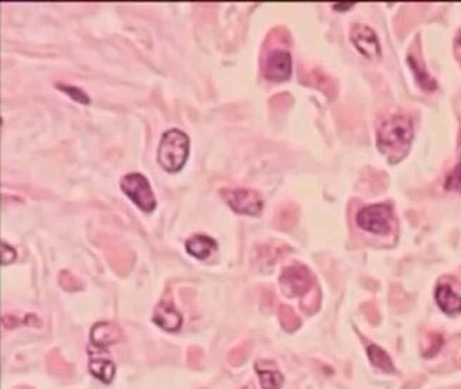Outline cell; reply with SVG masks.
<instances>
[{
  "instance_id": "7c38bea8",
  "label": "cell",
  "mask_w": 461,
  "mask_h": 389,
  "mask_svg": "<svg viewBox=\"0 0 461 389\" xmlns=\"http://www.w3.org/2000/svg\"><path fill=\"white\" fill-rule=\"evenodd\" d=\"M185 247H187V251L191 256H194V257H197L199 260H205L217 248V244H216V241L213 238H210L207 236L198 234V236L191 237L187 241Z\"/></svg>"
},
{
  "instance_id": "603a6c76",
  "label": "cell",
  "mask_w": 461,
  "mask_h": 389,
  "mask_svg": "<svg viewBox=\"0 0 461 389\" xmlns=\"http://www.w3.org/2000/svg\"><path fill=\"white\" fill-rule=\"evenodd\" d=\"M16 260V250H13L6 243H1V264L9 266Z\"/></svg>"
},
{
  "instance_id": "e0dca14e",
  "label": "cell",
  "mask_w": 461,
  "mask_h": 389,
  "mask_svg": "<svg viewBox=\"0 0 461 389\" xmlns=\"http://www.w3.org/2000/svg\"><path fill=\"white\" fill-rule=\"evenodd\" d=\"M252 350V344L249 341H244L243 344L234 347L232 351H229L227 354V361L232 367H240L246 363L249 354Z\"/></svg>"
},
{
  "instance_id": "52a82bcc",
  "label": "cell",
  "mask_w": 461,
  "mask_h": 389,
  "mask_svg": "<svg viewBox=\"0 0 461 389\" xmlns=\"http://www.w3.org/2000/svg\"><path fill=\"white\" fill-rule=\"evenodd\" d=\"M352 43L360 54L368 59H378L381 56V46L375 31L365 24H355L350 33Z\"/></svg>"
},
{
  "instance_id": "9c48e42d",
  "label": "cell",
  "mask_w": 461,
  "mask_h": 389,
  "mask_svg": "<svg viewBox=\"0 0 461 389\" xmlns=\"http://www.w3.org/2000/svg\"><path fill=\"white\" fill-rule=\"evenodd\" d=\"M153 320L155 325H158L167 332H177L182 326V316L175 309L172 300L168 298H164L161 303L155 308Z\"/></svg>"
},
{
  "instance_id": "7402d4cb",
  "label": "cell",
  "mask_w": 461,
  "mask_h": 389,
  "mask_svg": "<svg viewBox=\"0 0 461 389\" xmlns=\"http://www.w3.org/2000/svg\"><path fill=\"white\" fill-rule=\"evenodd\" d=\"M204 363V351L201 347H191L188 350V364L194 368H199Z\"/></svg>"
},
{
  "instance_id": "f1b7e54d",
  "label": "cell",
  "mask_w": 461,
  "mask_h": 389,
  "mask_svg": "<svg viewBox=\"0 0 461 389\" xmlns=\"http://www.w3.org/2000/svg\"><path fill=\"white\" fill-rule=\"evenodd\" d=\"M201 389H207V388H201Z\"/></svg>"
},
{
  "instance_id": "44dd1931",
  "label": "cell",
  "mask_w": 461,
  "mask_h": 389,
  "mask_svg": "<svg viewBox=\"0 0 461 389\" xmlns=\"http://www.w3.org/2000/svg\"><path fill=\"white\" fill-rule=\"evenodd\" d=\"M446 188L449 191H455L461 193V158L459 164L449 173L446 181Z\"/></svg>"
},
{
  "instance_id": "7a4b0ae2",
  "label": "cell",
  "mask_w": 461,
  "mask_h": 389,
  "mask_svg": "<svg viewBox=\"0 0 461 389\" xmlns=\"http://www.w3.org/2000/svg\"><path fill=\"white\" fill-rule=\"evenodd\" d=\"M189 156V137L179 128L167 130L159 141L158 163L167 172L175 173L185 166Z\"/></svg>"
},
{
  "instance_id": "d6986e66",
  "label": "cell",
  "mask_w": 461,
  "mask_h": 389,
  "mask_svg": "<svg viewBox=\"0 0 461 389\" xmlns=\"http://www.w3.org/2000/svg\"><path fill=\"white\" fill-rule=\"evenodd\" d=\"M56 88H58V89H61L62 92H65V94H66L69 98H72L74 101H76V102L82 103V105H89V102H91L89 96H88L82 89H79V88H76V86L65 85V84H56Z\"/></svg>"
},
{
  "instance_id": "ac0fdd59",
  "label": "cell",
  "mask_w": 461,
  "mask_h": 389,
  "mask_svg": "<svg viewBox=\"0 0 461 389\" xmlns=\"http://www.w3.org/2000/svg\"><path fill=\"white\" fill-rule=\"evenodd\" d=\"M410 64L415 72V76H416V81L419 82V85L423 88V89H435L436 88V82L433 81V78L422 69V66L417 64V61H415L413 58L410 56Z\"/></svg>"
},
{
  "instance_id": "3957f363",
  "label": "cell",
  "mask_w": 461,
  "mask_h": 389,
  "mask_svg": "<svg viewBox=\"0 0 461 389\" xmlns=\"http://www.w3.org/2000/svg\"><path fill=\"white\" fill-rule=\"evenodd\" d=\"M122 191L143 211L153 212L157 206L150 181L140 172H132L122 178Z\"/></svg>"
},
{
  "instance_id": "8fae6325",
  "label": "cell",
  "mask_w": 461,
  "mask_h": 389,
  "mask_svg": "<svg viewBox=\"0 0 461 389\" xmlns=\"http://www.w3.org/2000/svg\"><path fill=\"white\" fill-rule=\"evenodd\" d=\"M122 338V330L117 325L110 322H99L92 328L91 340L96 345H110Z\"/></svg>"
},
{
  "instance_id": "d4e9b609",
  "label": "cell",
  "mask_w": 461,
  "mask_h": 389,
  "mask_svg": "<svg viewBox=\"0 0 461 389\" xmlns=\"http://www.w3.org/2000/svg\"><path fill=\"white\" fill-rule=\"evenodd\" d=\"M355 3L353 1H339V3H334V9L336 10H347V9H350L352 6H353Z\"/></svg>"
},
{
  "instance_id": "5b68a950",
  "label": "cell",
  "mask_w": 461,
  "mask_h": 389,
  "mask_svg": "<svg viewBox=\"0 0 461 389\" xmlns=\"http://www.w3.org/2000/svg\"><path fill=\"white\" fill-rule=\"evenodd\" d=\"M222 196L227 202V205L237 213L256 216L264 206V201L261 195L254 189L239 188V189H222Z\"/></svg>"
},
{
  "instance_id": "4fadbf2b",
  "label": "cell",
  "mask_w": 461,
  "mask_h": 389,
  "mask_svg": "<svg viewBox=\"0 0 461 389\" xmlns=\"http://www.w3.org/2000/svg\"><path fill=\"white\" fill-rule=\"evenodd\" d=\"M268 361H258L256 364L257 373L259 374V381L262 389H279L284 384V377L279 371L267 367Z\"/></svg>"
},
{
  "instance_id": "83f0119b",
  "label": "cell",
  "mask_w": 461,
  "mask_h": 389,
  "mask_svg": "<svg viewBox=\"0 0 461 389\" xmlns=\"http://www.w3.org/2000/svg\"><path fill=\"white\" fill-rule=\"evenodd\" d=\"M460 44H461V37H460Z\"/></svg>"
},
{
  "instance_id": "cb8c5ba5",
  "label": "cell",
  "mask_w": 461,
  "mask_h": 389,
  "mask_svg": "<svg viewBox=\"0 0 461 389\" xmlns=\"http://www.w3.org/2000/svg\"><path fill=\"white\" fill-rule=\"evenodd\" d=\"M281 319H282V323H284V328L288 329V330H292L295 328V322H298L294 315L289 312V309H282L281 312Z\"/></svg>"
},
{
  "instance_id": "277c9868",
  "label": "cell",
  "mask_w": 461,
  "mask_h": 389,
  "mask_svg": "<svg viewBox=\"0 0 461 389\" xmlns=\"http://www.w3.org/2000/svg\"><path fill=\"white\" fill-rule=\"evenodd\" d=\"M357 224L372 234H387L392 228V211L387 205H370L357 213Z\"/></svg>"
},
{
  "instance_id": "4316f807",
  "label": "cell",
  "mask_w": 461,
  "mask_h": 389,
  "mask_svg": "<svg viewBox=\"0 0 461 389\" xmlns=\"http://www.w3.org/2000/svg\"><path fill=\"white\" fill-rule=\"evenodd\" d=\"M17 389H31V388H27V387H21V388H17Z\"/></svg>"
},
{
  "instance_id": "5bb4252c",
  "label": "cell",
  "mask_w": 461,
  "mask_h": 389,
  "mask_svg": "<svg viewBox=\"0 0 461 389\" xmlns=\"http://www.w3.org/2000/svg\"><path fill=\"white\" fill-rule=\"evenodd\" d=\"M49 371L56 378H71L74 375V365L69 364L58 350H52L47 357Z\"/></svg>"
},
{
  "instance_id": "484cf974",
  "label": "cell",
  "mask_w": 461,
  "mask_h": 389,
  "mask_svg": "<svg viewBox=\"0 0 461 389\" xmlns=\"http://www.w3.org/2000/svg\"><path fill=\"white\" fill-rule=\"evenodd\" d=\"M242 389H256V385L253 383H249L247 385H244Z\"/></svg>"
},
{
  "instance_id": "9a60e30c",
  "label": "cell",
  "mask_w": 461,
  "mask_h": 389,
  "mask_svg": "<svg viewBox=\"0 0 461 389\" xmlns=\"http://www.w3.org/2000/svg\"><path fill=\"white\" fill-rule=\"evenodd\" d=\"M367 351H368V358H370V361H371V364L375 367V368H378V370H381V371H384V373H388V374H391V373H394L395 371V368H394V363H392V360H391V357L382 350V348H380L378 345H375V344H371L368 348H367Z\"/></svg>"
},
{
  "instance_id": "6da1fadb",
  "label": "cell",
  "mask_w": 461,
  "mask_h": 389,
  "mask_svg": "<svg viewBox=\"0 0 461 389\" xmlns=\"http://www.w3.org/2000/svg\"><path fill=\"white\" fill-rule=\"evenodd\" d=\"M413 138L412 121L407 116L397 114L385 120L378 130V150L391 164L400 163L410 151Z\"/></svg>"
},
{
  "instance_id": "2e32d148",
  "label": "cell",
  "mask_w": 461,
  "mask_h": 389,
  "mask_svg": "<svg viewBox=\"0 0 461 389\" xmlns=\"http://www.w3.org/2000/svg\"><path fill=\"white\" fill-rule=\"evenodd\" d=\"M91 373L99 378L103 383L109 384L111 383L113 377H114V373H116V367L111 361L109 360H104V358H99V360H92L91 361Z\"/></svg>"
},
{
  "instance_id": "30bf717a",
  "label": "cell",
  "mask_w": 461,
  "mask_h": 389,
  "mask_svg": "<svg viewBox=\"0 0 461 389\" xmlns=\"http://www.w3.org/2000/svg\"><path fill=\"white\" fill-rule=\"evenodd\" d=\"M436 302L439 308L450 316L461 313V296L449 285H439L436 289Z\"/></svg>"
},
{
  "instance_id": "ba28073f",
  "label": "cell",
  "mask_w": 461,
  "mask_h": 389,
  "mask_svg": "<svg viewBox=\"0 0 461 389\" xmlns=\"http://www.w3.org/2000/svg\"><path fill=\"white\" fill-rule=\"evenodd\" d=\"M292 58L285 50H275L267 56L264 64V75L268 81L282 82L291 76Z\"/></svg>"
},
{
  "instance_id": "ffe728a7",
  "label": "cell",
  "mask_w": 461,
  "mask_h": 389,
  "mask_svg": "<svg viewBox=\"0 0 461 389\" xmlns=\"http://www.w3.org/2000/svg\"><path fill=\"white\" fill-rule=\"evenodd\" d=\"M59 283L66 291H79L84 286L82 281L78 278V277H75L74 274H71L69 271H62L61 273V276H59Z\"/></svg>"
},
{
  "instance_id": "8992f818",
  "label": "cell",
  "mask_w": 461,
  "mask_h": 389,
  "mask_svg": "<svg viewBox=\"0 0 461 389\" xmlns=\"http://www.w3.org/2000/svg\"><path fill=\"white\" fill-rule=\"evenodd\" d=\"M312 276L309 270L304 266H291L284 270L279 283L282 286V292L292 298V296H299L307 292V289L312 285Z\"/></svg>"
}]
</instances>
